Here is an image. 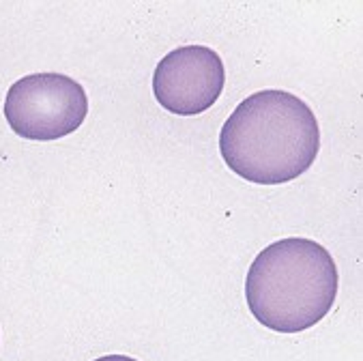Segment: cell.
I'll list each match as a JSON object with an SVG mask.
<instances>
[{"mask_svg":"<svg viewBox=\"0 0 363 361\" xmlns=\"http://www.w3.org/2000/svg\"><path fill=\"white\" fill-rule=\"evenodd\" d=\"M320 129L312 108L293 93L267 89L243 99L220 133L226 166L245 181L281 185L318 157Z\"/></svg>","mask_w":363,"mask_h":361,"instance_id":"1","label":"cell"},{"mask_svg":"<svg viewBox=\"0 0 363 361\" xmlns=\"http://www.w3.org/2000/svg\"><path fill=\"white\" fill-rule=\"evenodd\" d=\"M335 297V260L312 239L290 237L267 245L245 277L252 316L277 333H299L318 325Z\"/></svg>","mask_w":363,"mask_h":361,"instance_id":"2","label":"cell"},{"mask_svg":"<svg viewBox=\"0 0 363 361\" xmlns=\"http://www.w3.org/2000/svg\"><path fill=\"white\" fill-rule=\"evenodd\" d=\"M86 114L89 97L82 84L52 71L20 78L5 97L7 123L26 140H60L74 133Z\"/></svg>","mask_w":363,"mask_h":361,"instance_id":"3","label":"cell"},{"mask_svg":"<svg viewBox=\"0 0 363 361\" xmlns=\"http://www.w3.org/2000/svg\"><path fill=\"white\" fill-rule=\"evenodd\" d=\"M226 71L220 54L206 45H183L166 54L153 74V93L172 114L196 116L220 99Z\"/></svg>","mask_w":363,"mask_h":361,"instance_id":"4","label":"cell"},{"mask_svg":"<svg viewBox=\"0 0 363 361\" xmlns=\"http://www.w3.org/2000/svg\"><path fill=\"white\" fill-rule=\"evenodd\" d=\"M95 361H138V359L127 357V355H106V357H99Z\"/></svg>","mask_w":363,"mask_h":361,"instance_id":"5","label":"cell"}]
</instances>
